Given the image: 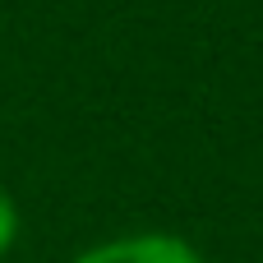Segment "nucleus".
<instances>
[{
    "mask_svg": "<svg viewBox=\"0 0 263 263\" xmlns=\"http://www.w3.org/2000/svg\"><path fill=\"white\" fill-rule=\"evenodd\" d=\"M69 263H203V254L166 231H139V236H116L102 240L83 254H74Z\"/></svg>",
    "mask_w": 263,
    "mask_h": 263,
    "instance_id": "f257e3e1",
    "label": "nucleus"
},
{
    "mask_svg": "<svg viewBox=\"0 0 263 263\" xmlns=\"http://www.w3.org/2000/svg\"><path fill=\"white\" fill-rule=\"evenodd\" d=\"M14 240H18V208H14V199L0 190V259L14 250Z\"/></svg>",
    "mask_w": 263,
    "mask_h": 263,
    "instance_id": "f03ea898",
    "label": "nucleus"
}]
</instances>
